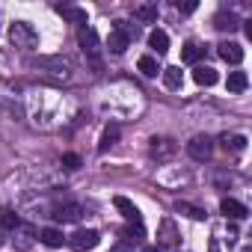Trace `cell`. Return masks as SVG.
<instances>
[{"instance_id": "cell-11", "label": "cell", "mask_w": 252, "mask_h": 252, "mask_svg": "<svg viewBox=\"0 0 252 252\" xmlns=\"http://www.w3.org/2000/svg\"><path fill=\"white\" fill-rule=\"evenodd\" d=\"M149 152H152V158H158V160H166V158L175 152V143H172L169 137H155Z\"/></svg>"}, {"instance_id": "cell-22", "label": "cell", "mask_w": 252, "mask_h": 252, "mask_svg": "<svg viewBox=\"0 0 252 252\" xmlns=\"http://www.w3.org/2000/svg\"><path fill=\"white\" fill-rule=\"evenodd\" d=\"M202 54H205V48L199 42H184V48H181V60L184 63H199Z\"/></svg>"}, {"instance_id": "cell-20", "label": "cell", "mask_w": 252, "mask_h": 252, "mask_svg": "<svg viewBox=\"0 0 252 252\" xmlns=\"http://www.w3.org/2000/svg\"><path fill=\"white\" fill-rule=\"evenodd\" d=\"M193 80H196L199 86H214V83H217V71H214L211 65H199V68L193 71Z\"/></svg>"}, {"instance_id": "cell-14", "label": "cell", "mask_w": 252, "mask_h": 252, "mask_svg": "<svg viewBox=\"0 0 252 252\" xmlns=\"http://www.w3.org/2000/svg\"><path fill=\"white\" fill-rule=\"evenodd\" d=\"M134 18L140 24H155L158 21V3H137L134 6Z\"/></svg>"}, {"instance_id": "cell-2", "label": "cell", "mask_w": 252, "mask_h": 252, "mask_svg": "<svg viewBox=\"0 0 252 252\" xmlns=\"http://www.w3.org/2000/svg\"><path fill=\"white\" fill-rule=\"evenodd\" d=\"M140 36V27L137 24H128V21H113V30H110V39H107V51L110 54H125L131 48V42Z\"/></svg>"}, {"instance_id": "cell-12", "label": "cell", "mask_w": 252, "mask_h": 252, "mask_svg": "<svg viewBox=\"0 0 252 252\" xmlns=\"http://www.w3.org/2000/svg\"><path fill=\"white\" fill-rule=\"evenodd\" d=\"M214 27H217V30H222V33H234V30L240 27V21H237V15H234V12H225V9H222V12H217V15H214Z\"/></svg>"}, {"instance_id": "cell-5", "label": "cell", "mask_w": 252, "mask_h": 252, "mask_svg": "<svg viewBox=\"0 0 252 252\" xmlns=\"http://www.w3.org/2000/svg\"><path fill=\"white\" fill-rule=\"evenodd\" d=\"M65 243H68L74 252H89V249H95V246L101 243V234H98L95 228H77L71 237H65Z\"/></svg>"}, {"instance_id": "cell-3", "label": "cell", "mask_w": 252, "mask_h": 252, "mask_svg": "<svg viewBox=\"0 0 252 252\" xmlns=\"http://www.w3.org/2000/svg\"><path fill=\"white\" fill-rule=\"evenodd\" d=\"M77 45H80L86 63H89L95 71H101V39H98L95 27H89V24L80 27V30H77Z\"/></svg>"}, {"instance_id": "cell-31", "label": "cell", "mask_w": 252, "mask_h": 252, "mask_svg": "<svg viewBox=\"0 0 252 252\" xmlns=\"http://www.w3.org/2000/svg\"><path fill=\"white\" fill-rule=\"evenodd\" d=\"M6 237H9V231H3V228H0V246L6 243Z\"/></svg>"}, {"instance_id": "cell-28", "label": "cell", "mask_w": 252, "mask_h": 252, "mask_svg": "<svg viewBox=\"0 0 252 252\" xmlns=\"http://www.w3.org/2000/svg\"><path fill=\"white\" fill-rule=\"evenodd\" d=\"M175 211H178V214H187L190 220H205V211H202V208H196V205H187V202H178V205H175Z\"/></svg>"}, {"instance_id": "cell-1", "label": "cell", "mask_w": 252, "mask_h": 252, "mask_svg": "<svg viewBox=\"0 0 252 252\" xmlns=\"http://www.w3.org/2000/svg\"><path fill=\"white\" fill-rule=\"evenodd\" d=\"M27 68L36 77H42L48 83H57V86L74 80V63L68 57H30L27 60Z\"/></svg>"}, {"instance_id": "cell-15", "label": "cell", "mask_w": 252, "mask_h": 252, "mask_svg": "<svg viewBox=\"0 0 252 252\" xmlns=\"http://www.w3.org/2000/svg\"><path fill=\"white\" fill-rule=\"evenodd\" d=\"M149 45H152V51L160 57V54H166L169 51V36H166V30H152L149 33Z\"/></svg>"}, {"instance_id": "cell-26", "label": "cell", "mask_w": 252, "mask_h": 252, "mask_svg": "<svg viewBox=\"0 0 252 252\" xmlns=\"http://www.w3.org/2000/svg\"><path fill=\"white\" fill-rule=\"evenodd\" d=\"M246 86H249L246 71H231V74H228V92H243Z\"/></svg>"}, {"instance_id": "cell-9", "label": "cell", "mask_w": 252, "mask_h": 252, "mask_svg": "<svg viewBox=\"0 0 252 252\" xmlns=\"http://www.w3.org/2000/svg\"><path fill=\"white\" fill-rule=\"evenodd\" d=\"M113 205L122 211V217L128 220V222H134L137 228H143V214H140V208H137L131 199H125V196H116V199H113Z\"/></svg>"}, {"instance_id": "cell-23", "label": "cell", "mask_w": 252, "mask_h": 252, "mask_svg": "<svg viewBox=\"0 0 252 252\" xmlns=\"http://www.w3.org/2000/svg\"><path fill=\"white\" fill-rule=\"evenodd\" d=\"M220 143H222L225 152H243V149H246V137H243V134H225Z\"/></svg>"}, {"instance_id": "cell-17", "label": "cell", "mask_w": 252, "mask_h": 252, "mask_svg": "<svg viewBox=\"0 0 252 252\" xmlns=\"http://www.w3.org/2000/svg\"><path fill=\"white\" fill-rule=\"evenodd\" d=\"M137 68L146 74V77H158L163 68H160V63H158V57H152V54H146V57H140V63H137Z\"/></svg>"}, {"instance_id": "cell-21", "label": "cell", "mask_w": 252, "mask_h": 252, "mask_svg": "<svg viewBox=\"0 0 252 252\" xmlns=\"http://www.w3.org/2000/svg\"><path fill=\"white\" fill-rule=\"evenodd\" d=\"M57 12H60V15H65L68 21L80 24V27H86V24H89V21H86V12H83V9H77V6H57Z\"/></svg>"}, {"instance_id": "cell-10", "label": "cell", "mask_w": 252, "mask_h": 252, "mask_svg": "<svg viewBox=\"0 0 252 252\" xmlns=\"http://www.w3.org/2000/svg\"><path fill=\"white\" fill-rule=\"evenodd\" d=\"M217 54H220L228 65H240V63H243V48H240L237 42H222V45H217Z\"/></svg>"}, {"instance_id": "cell-13", "label": "cell", "mask_w": 252, "mask_h": 252, "mask_svg": "<svg viewBox=\"0 0 252 252\" xmlns=\"http://www.w3.org/2000/svg\"><path fill=\"white\" fill-rule=\"evenodd\" d=\"M220 211L228 217V220H243L249 211H246V205L243 202H237V199H222L220 202Z\"/></svg>"}, {"instance_id": "cell-6", "label": "cell", "mask_w": 252, "mask_h": 252, "mask_svg": "<svg viewBox=\"0 0 252 252\" xmlns=\"http://www.w3.org/2000/svg\"><path fill=\"white\" fill-rule=\"evenodd\" d=\"M187 155H190L193 160H199V163L211 160V155H214V140H211L208 134H196V137L187 143Z\"/></svg>"}, {"instance_id": "cell-4", "label": "cell", "mask_w": 252, "mask_h": 252, "mask_svg": "<svg viewBox=\"0 0 252 252\" xmlns=\"http://www.w3.org/2000/svg\"><path fill=\"white\" fill-rule=\"evenodd\" d=\"M9 42L18 51H36L39 48V33L33 30V24L15 21V24H9Z\"/></svg>"}, {"instance_id": "cell-29", "label": "cell", "mask_w": 252, "mask_h": 252, "mask_svg": "<svg viewBox=\"0 0 252 252\" xmlns=\"http://www.w3.org/2000/svg\"><path fill=\"white\" fill-rule=\"evenodd\" d=\"M63 166L65 169H77L80 166V158L77 155H63Z\"/></svg>"}, {"instance_id": "cell-19", "label": "cell", "mask_w": 252, "mask_h": 252, "mask_svg": "<svg viewBox=\"0 0 252 252\" xmlns=\"http://www.w3.org/2000/svg\"><path fill=\"white\" fill-rule=\"evenodd\" d=\"M158 243H163V246H175V243H178V234H175V225H172V220H163V222H160Z\"/></svg>"}, {"instance_id": "cell-32", "label": "cell", "mask_w": 252, "mask_h": 252, "mask_svg": "<svg viewBox=\"0 0 252 252\" xmlns=\"http://www.w3.org/2000/svg\"><path fill=\"white\" fill-rule=\"evenodd\" d=\"M211 252H217V243H211Z\"/></svg>"}, {"instance_id": "cell-7", "label": "cell", "mask_w": 252, "mask_h": 252, "mask_svg": "<svg viewBox=\"0 0 252 252\" xmlns=\"http://www.w3.org/2000/svg\"><path fill=\"white\" fill-rule=\"evenodd\" d=\"M9 234H12V243H15L18 252H27V249L39 240V231H36V225H30V222H18Z\"/></svg>"}, {"instance_id": "cell-27", "label": "cell", "mask_w": 252, "mask_h": 252, "mask_svg": "<svg viewBox=\"0 0 252 252\" xmlns=\"http://www.w3.org/2000/svg\"><path fill=\"white\" fill-rule=\"evenodd\" d=\"M110 252H143V243L140 240H119L110 246Z\"/></svg>"}, {"instance_id": "cell-30", "label": "cell", "mask_w": 252, "mask_h": 252, "mask_svg": "<svg viewBox=\"0 0 252 252\" xmlns=\"http://www.w3.org/2000/svg\"><path fill=\"white\" fill-rule=\"evenodd\" d=\"M175 6H178V12H184V15L196 12V3H175Z\"/></svg>"}, {"instance_id": "cell-16", "label": "cell", "mask_w": 252, "mask_h": 252, "mask_svg": "<svg viewBox=\"0 0 252 252\" xmlns=\"http://www.w3.org/2000/svg\"><path fill=\"white\" fill-rule=\"evenodd\" d=\"M39 240H42L45 246L57 249V246H63V243H65V234H63L60 228H39Z\"/></svg>"}, {"instance_id": "cell-18", "label": "cell", "mask_w": 252, "mask_h": 252, "mask_svg": "<svg viewBox=\"0 0 252 252\" xmlns=\"http://www.w3.org/2000/svg\"><path fill=\"white\" fill-rule=\"evenodd\" d=\"M160 74H163V86H166V89H181L184 77H181V68H178V65H169V68H163Z\"/></svg>"}, {"instance_id": "cell-25", "label": "cell", "mask_w": 252, "mask_h": 252, "mask_svg": "<svg viewBox=\"0 0 252 252\" xmlns=\"http://www.w3.org/2000/svg\"><path fill=\"white\" fill-rule=\"evenodd\" d=\"M18 222H21V217L12 208H0V228H3V231H12Z\"/></svg>"}, {"instance_id": "cell-24", "label": "cell", "mask_w": 252, "mask_h": 252, "mask_svg": "<svg viewBox=\"0 0 252 252\" xmlns=\"http://www.w3.org/2000/svg\"><path fill=\"white\" fill-rule=\"evenodd\" d=\"M116 140H119V128H116V125H107L104 134H101V143H98V152L113 149V146H116Z\"/></svg>"}, {"instance_id": "cell-8", "label": "cell", "mask_w": 252, "mask_h": 252, "mask_svg": "<svg viewBox=\"0 0 252 252\" xmlns=\"http://www.w3.org/2000/svg\"><path fill=\"white\" fill-rule=\"evenodd\" d=\"M51 217H54L57 222H63V225H65V222H77V220L83 217V208H80L77 202H60Z\"/></svg>"}]
</instances>
